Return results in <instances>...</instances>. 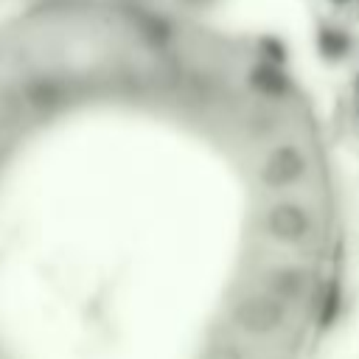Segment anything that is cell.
<instances>
[{"mask_svg":"<svg viewBox=\"0 0 359 359\" xmlns=\"http://www.w3.org/2000/svg\"><path fill=\"white\" fill-rule=\"evenodd\" d=\"M269 227L278 238L283 241H294L300 238L306 230H309V213L300 208V205H292V202H278L272 210H269Z\"/></svg>","mask_w":359,"mask_h":359,"instance_id":"2","label":"cell"},{"mask_svg":"<svg viewBox=\"0 0 359 359\" xmlns=\"http://www.w3.org/2000/svg\"><path fill=\"white\" fill-rule=\"evenodd\" d=\"M62 6L76 8H95V11H115V14H137V17H180L205 8L210 0H56Z\"/></svg>","mask_w":359,"mask_h":359,"instance_id":"1","label":"cell"}]
</instances>
